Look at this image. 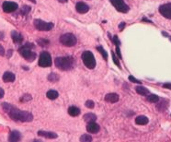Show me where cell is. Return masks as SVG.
I'll list each match as a JSON object with an SVG mask.
<instances>
[{
	"label": "cell",
	"instance_id": "cell-1",
	"mask_svg": "<svg viewBox=\"0 0 171 142\" xmlns=\"http://www.w3.org/2000/svg\"><path fill=\"white\" fill-rule=\"evenodd\" d=\"M3 110L9 115V117L17 122H31L33 120V115L25 111H21L16 106L9 103H2Z\"/></svg>",
	"mask_w": 171,
	"mask_h": 142
},
{
	"label": "cell",
	"instance_id": "cell-2",
	"mask_svg": "<svg viewBox=\"0 0 171 142\" xmlns=\"http://www.w3.org/2000/svg\"><path fill=\"white\" fill-rule=\"evenodd\" d=\"M57 68L64 71L71 70L74 66V60L72 56H62L57 57L54 61Z\"/></svg>",
	"mask_w": 171,
	"mask_h": 142
},
{
	"label": "cell",
	"instance_id": "cell-3",
	"mask_svg": "<svg viewBox=\"0 0 171 142\" xmlns=\"http://www.w3.org/2000/svg\"><path fill=\"white\" fill-rule=\"evenodd\" d=\"M34 48V45L32 44L27 43L26 44H24L23 46H21L18 50L20 54L24 57L25 60L29 61V62H32L36 59L37 55L32 51V49Z\"/></svg>",
	"mask_w": 171,
	"mask_h": 142
},
{
	"label": "cell",
	"instance_id": "cell-4",
	"mask_svg": "<svg viewBox=\"0 0 171 142\" xmlns=\"http://www.w3.org/2000/svg\"><path fill=\"white\" fill-rule=\"evenodd\" d=\"M82 60L85 64V66L89 68L93 69L96 66V59L94 57V55L89 51H85L82 54Z\"/></svg>",
	"mask_w": 171,
	"mask_h": 142
},
{
	"label": "cell",
	"instance_id": "cell-5",
	"mask_svg": "<svg viewBox=\"0 0 171 142\" xmlns=\"http://www.w3.org/2000/svg\"><path fill=\"white\" fill-rule=\"evenodd\" d=\"M77 42H78L77 37L72 33H65V34L61 35L60 37V43L63 45L67 46V47H72L75 45L77 44Z\"/></svg>",
	"mask_w": 171,
	"mask_h": 142
},
{
	"label": "cell",
	"instance_id": "cell-6",
	"mask_svg": "<svg viewBox=\"0 0 171 142\" xmlns=\"http://www.w3.org/2000/svg\"><path fill=\"white\" fill-rule=\"evenodd\" d=\"M34 26L38 31H51L53 28L54 25L52 22H44L42 20H35L34 21Z\"/></svg>",
	"mask_w": 171,
	"mask_h": 142
},
{
	"label": "cell",
	"instance_id": "cell-7",
	"mask_svg": "<svg viewBox=\"0 0 171 142\" xmlns=\"http://www.w3.org/2000/svg\"><path fill=\"white\" fill-rule=\"evenodd\" d=\"M39 66L42 67H49L52 66V57L48 52H43L40 55Z\"/></svg>",
	"mask_w": 171,
	"mask_h": 142
},
{
	"label": "cell",
	"instance_id": "cell-8",
	"mask_svg": "<svg viewBox=\"0 0 171 142\" xmlns=\"http://www.w3.org/2000/svg\"><path fill=\"white\" fill-rule=\"evenodd\" d=\"M110 3L121 13H127L130 9L123 0H110Z\"/></svg>",
	"mask_w": 171,
	"mask_h": 142
},
{
	"label": "cell",
	"instance_id": "cell-9",
	"mask_svg": "<svg viewBox=\"0 0 171 142\" xmlns=\"http://www.w3.org/2000/svg\"><path fill=\"white\" fill-rule=\"evenodd\" d=\"M159 12L166 19L171 20V3L161 5L159 7Z\"/></svg>",
	"mask_w": 171,
	"mask_h": 142
},
{
	"label": "cell",
	"instance_id": "cell-10",
	"mask_svg": "<svg viewBox=\"0 0 171 142\" xmlns=\"http://www.w3.org/2000/svg\"><path fill=\"white\" fill-rule=\"evenodd\" d=\"M17 8H18L17 4L15 2H12V1H5L2 4V8L4 10V12H6V13L14 12L17 9Z\"/></svg>",
	"mask_w": 171,
	"mask_h": 142
},
{
	"label": "cell",
	"instance_id": "cell-11",
	"mask_svg": "<svg viewBox=\"0 0 171 142\" xmlns=\"http://www.w3.org/2000/svg\"><path fill=\"white\" fill-rule=\"evenodd\" d=\"M100 126H99L98 124L95 122V121L88 123L87 126V130L89 133H91V134H96V133H98V132L100 131Z\"/></svg>",
	"mask_w": 171,
	"mask_h": 142
},
{
	"label": "cell",
	"instance_id": "cell-12",
	"mask_svg": "<svg viewBox=\"0 0 171 142\" xmlns=\"http://www.w3.org/2000/svg\"><path fill=\"white\" fill-rule=\"evenodd\" d=\"M75 9H77L78 12H79L81 14H85L89 10V7L84 2H78V3H77V6H75Z\"/></svg>",
	"mask_w": 171,
	"mask_h": 142
},
{
	"label": "cell",
	"instance_id": "cell-13",
	"mask_svg": "<svg viewBox=\"0 0 171 142\" xmlns=\"http://www.w3.org/2000/svg\"><path fill=\"white\" fill-rule=\"evenodd\" d=\"M38 135L41 136V137H43L45 138H48V139L57 138V134L54 133V132H51V131H43V130H40L39 132H38Z\"/></svg>",
	"mask_w": 171,
	"mask_h": 142
},
{
	"label": "cell",
	"instance_id": "cell-14",
	"mask_svg": "<svg viewBox=\"0 0 171 142\" xmlns=\"http://www.w3.org/2000/svg\"><path fill=\"white\" fill-rule=\"evenodd\" d=\"M11 37H12V40L15 44H20L23 42V36L20 33V32H17V31H13L11 32Z\"/></svg>",
	"mask_w": 171,
	"mask_h": 142
},
{
	"label": "cell",
	"instance_id": "cell-15",
	"mask_svg": "<svg viewBox=\"0 0 171 142\" xmlns=\"http://www.w3.org/2000/svg\"><path fill=\"white\" fill-rule=\"evenodd\" d=\"M21 139V134L17 131V130H13L10 132L9 137H8V140L11 142H16V141H20Z\"/></svg>",
	"mask_w": 171,
	"mask_h": 142
},
{
	"label": "cell",
	"instance_id": "cell-16",
	"mask_svg": "<svg viewBox=\"0 0 171 142\" xmlns=\"http://www.w3.org/2000/svg\"><path fill=\"white\" fill-rule=\"evenodd\" d=\"M105 101L107 102H110V103H115L119 101V95L117 93H108L105 96Z\"/></svg>",
	"mask_w": 171,
	"mask_h": 142
},
{
	"label": "cell",
	"instance_id": "cell-17",
	"mask_svg": "<svg viewBox=\"0 0 171 142\" xmlns=\"http://www.w3.org/2000/svg\"><path fill=\"white\" fill-rule=\"evenodd\" d=\"M16 77L15 75L12 73V72H9V71H7V72L4 73L3 77H2V79L4 82L8 83V82H13L15 80Z\"/></svg>",
	"mask_w": 171,
	"mask_h": 142
},
{
	"label": "cell",
	"instance_id": "cell-18",
	"mask_svg": "<svg viewBox=\"0 0 171 142\" xmlns=\"http://www.w3.org/2000/svg\"><path fill=\"white\" fill-rule=\"evenodd\" d=\"M149 122L148 118L144 115H139L135 118V123L139 126H144V125H147Z\"/></svg>",
	"mask_w": 171,
	"mask_h": 142
},
{
	"label": "cell",
	"instance_id": "cell-19",
	"mask_svg": "<svg viewBox=\"0 0 171 142\" xmlns=\"http://www.w3.org/2000/svg\"><path fill=\"white\" fill-rule=\"evenodd\" d=\"M135 91L138 94L142 95V96H147L148 94H150L149 91L147 90V89L144 86H138L135 88Z\"/></svg>",
	"mask_w": 171,
	"mask_h": 142
},
{
	"label": "cell",
	"instance_id": "cell-20",
	"mask_svg": "<svg viewBox=\"0 0 171 142\" xmlns=\"http://www.w3.org/2000/svg\"><path fill=\"white\" fill-rule=\"evenodd\" d=\"M68 114L74 117L78 116L80 114V109L78 107H77V106H71V107L68 108Z\"/></svg>",
	"mask_w": 171,
	"mask_h": 142
},
{
	"label": "cell",
	"instance_id": "cell-21",
	"mask_svg": "<svg viewBox=\"0 0 171 142\" xmlns=\"http://www.w3.org/2000/svg\"><path fill=\"white\" fill-rule=\"evenodd\" d=\"M84 120L87 122V123H90V122H94V121H96L97 120V116L96 115H94V114H86L84 115Z\"/></svg>",
	"mask_w": 171,
	"mask_h": 142
},
{
	"label": "cell",
	"instance_id": "cell-22",
	"mask_svg": "<svg viewBox=\"0 0 171 142\" xmlns=\"http://www.w3.org/2000/svg\"><path fill=\"white\" fill-rule=\"evenodd\" d=\"M46 96H47V98H48V99H50V100H55V99L58 98L59 93L57 92L56 91L51 90V91H49V92L46 93Z\"/></svg>",
	"mask_w": 171,
	"mask_h": 142
},
{
	"label": "cell",
	"instance_id": "cell-23",
	"mask_svg": "<svg viewBox=\"0 0 171 142\" xmlns=\"http://www.w3.org/2000/svg\"><path fill=\"white\" fill-rule=\"evenodd\" d=\"M146 100H147V102H149L156 103V102H158L159 97H158L157 95H156V94H148Z\"/></svg>",
	"mask_w": 171,
	"mask_h": 142
},
{
	"label": "cell",
	"instance_id": "cell-24",
	"mask_svg": "<svg viewBox=\"0 0 171 142\" xmlns=\"http://www.w3.org/2000/svg\"><path fill=\"white\" fill-rule=\"evenodd\" d=\"M48 79L49 81L51 82H56V81H58L59 80V76L58 75H56L54 73H52L48 76Z\"/></svg>",
	"mask_w": 171,
	"mask_h": 142
},
{
	"label": "cell",
	"instance_id": "cell-25",
	"mask_svg": "<svg viewBox=\"0 0 171 142\" xmlns=\"http://www.w3.org/2000/svg\"><path fill=\"white\" fill-rule=\"evenodd\" d=\"M97 49H98V51L100 53V54L102 55V56L104 57V59H105V60H107V59H108V54H107V52L105 51V49H104L102 46H100H100H98V47H97Z\"/></svg>",
	"mask_w": 171,
	"mask_h": 142
},
{
	"label": "cell",
	"instance_id": "cell-26",
	"mask_svg": "<svg viewBox=\"0 0 171 142\" xmlns=\"http://www.w3.org/2000/svg\"><path fill=\"white\" fill-rule=\"evenodd\" d=\"M167 102L166 101H163L162 102H160L159 104H157V110L158 111H160V112H162V111H165V110H166V108H167V106L166 105H165L164 106V104L165 103H166Z\"/></svg>",
	"mask_w": 171,
	"mask_h": 142
},
{
	"label": "cell",
	"instance_id": "cell-27",
	"mask_svg": "<svg viewBox=\"0 0 171 142\" xmlns=\"http://www.w3.org/2000/svg\"><path fill=\"white\" fill-rule=\"evenodd\" d=\"M80 141H92V137L89 135H82L80 137Z\"/></svg>",
	"mask_w": 171,
	"mask_h": 142
},
{
	"label": "cell",
	"instance_id": "cell-28",
	"mask_svg": "<svg viewBox=\"0 0 171 142\" xmlns=\"http://www.w3.org/2000/svg\"><path fill=\"white\" fill-rule=\"evenodd\" d=\"M38 44H39L41 46H46L49 44V41L48 40H45V39H40L39 41H38Z\"/></svg>",
	"mask_w": 171,
	"mask_h": 142
},
{
	"label": "cell",
	"instance_id": "cell-29",
	"mask_svg": "<svg viewBox=\"0 0 171 142\" xmlns=\"http://www.w3.org/2000/svg\"><path fill=\"white\" fill-rule=\"evenodd\" d=\"M86 106H87V108H90V109H92V108H94L95 103H94V102H93V101L89 100V101H87V102H86Z\"/></svg>",
	"mask_w": 171,
	"mask_h": 142
},
{
	"label": "cell",
	"instance_id": "cell-30",
	"mask_svg": "<svg viewBox=\"0 0 171 142\" xmlns=\"http://www.w3.org/2000/svg\"><path fill=\"white\" fill-rule=\"evenodd\" d=\"M112 59H113L114 63H115V65L118 66L121 68V66H120V62H119V60H118V57L115 56V54H114V53H112Z\"/></svg>",
	"mask_w": 171,
	"mask_h": 142
},
{
	"label": "cell",
	"instance_id": "cell-31",
	"mask_svg": "<svg viewBox=\"0 0 171 142\" xmlns=\"http://www.w3.org/2000/svg\"><path fill=\"white\" fill-rule=\"evenodd\" d=\"M30 100H31V96L30 94H24V96L21 99V102H29Z\"/></svg>",
	"mask_w": 171,
	"mask_h": 142
},
{
	"label": "cell",
	"instance_id": "cell-32",
	"mask_svg": "<svg viewBox=\"0 0 171 142\" xmlns=\"http://www.w3.org/2000/svg\"><path fill=\"white\" fill-rule=\"evenodd\" d=\"M112 42L114 43V44H115L116 46H119L120 45V40H119V38H118V36H116V35H115V36H114L113 38H112Z\"/></svg>",
	"mask_w": 171,
	"mask_h": 142
},
{
	"label": "cell",
	"instance_id": "cell-33",
	"mask_svg": "<svg viewBox=\"0 0 171 142\" xmlns=\"http://www.w3.org/2000/svg\"><path fill=\"white\" fill-rule=\"evenodd\" d=\"M30 7L24 6V7L22 8V9H21V14H27V13L30 12Z\"/></svg>",
	"mask_w": 171,
	"mask_h": 142
},
{
	"label": "cell",
	"instance_id": "cell-34",
	"mask_svg": "<svg viewBox=\"0 0 171 142\" xmlns=\"http://www.w3.org/2000/svg\"><path fill=\"white\" fill-rule=\"evenodd\" d=\"M129 79L131 81V82H135V83H138V84H141V81L140 80H137L135 78H134V77H132V76H130L129 77Z\"/></svg>",
	"mask_w": 171,
	"mask_h": 142
},
{
	"label": "cell",
	"instance_id": "cell-35",
	"mask_svg": "<svg viewBox=\"0 0 171 142\" xmlns=\"http://www.w3.org/2000/svg\"><path fill=\"white\" fill-rule=\"evenodd\" d=\"M116 53H117V56L119 58H122V54H121V50L119 48V46H116Z\"/></svg>",
	"mask_w": 171,
	"mask_h": 142
},
{
	"label": "cell",
	"instance_id": "cell-36",
	"mask_svg": "<svg viewBox=\"0 0 171 142\" xmlns=\"http://www.w3.org/2000/svg\"><path fill=\"white\" fill-rule=\"evenodd\" d=\"M163 87L166 88V89H169V90H171V83H165L163 85Z\"/></svg>",
	"mask_w": 171,
	"mask_h": 142
},
{
	"label": "cell",
	"instance_id": "cell-37",
	"mask_svg": "<svg viewBox=\"0 0 171 142\" xmlns=\"http://www.w3.org/2000/svg\"><path fill=\"white\" fill-rule=\"evenodd\" d=\"M4 94H5V92H4V90L2 88H0V99L1 98H3L4 97Z\"/></svg>",
	"mask_w": 171,
	"mask_h": 142
},
{
	"label": "cell",
	"instance_id": "cell-38",
	"mask_svg": "<svg viewBox=\"0 0 171 142\" xmlns=\"http://www.w3.org/2000/svg\"><path fill=\"white\" fill-rule=\"evenodd\" d=\"M4 54H5V51H4V48L0 45V56H4Z\"/></svg>",
	"mask_w": 171,
	"mask_h": 142
},
{
	"label": "cell",
	"instance_id": "cell-39",
	"mask_svg": "<svg viewBox=\"0 0 171 142\" xmlns=\"http://www.w3.org/2000/svg\"><path fill=\"white\" fill-rule=\"evenodd\" d=\"M124 27H125V23H124V22H122V23H121V24L119 25V28H120V31H122Z\"/></svg>",
	"mask_w": 171,
	"mask_h": 142
},
{
	"label": "cell",
	"instance_id": "cell-40",
	"mask_svg": "<svg viewBox=\"0 0 171 142\" xmlns=\"http://www.w3.org/2000/svg\"><path fill=\"white\" fill-rule=\"evenodd\" d=\"M57 1H59L60 3H65V2L68 1V0H57Z\"/></svg>",
	"mask_w": 171,
	"mask_h": 142
},
{
	"label": "cell",
	"instance_id": "cell-41",
	"mask_svg": "<svg viewBox=\"0 0 171 142\" xmlns=\"http://www.w3.org/2000/svg\"><path fill=\"white\" fill-rule=\"evenodd\" d=\"M30 1H31V2H32V3H34V4L36 3V0H30Z\"/></svg>",
	"mask_w": 171,
	"mask_h": 142
},
{
	"label": "cell",
	"instance_id": "cell-42",
	"mask_svg": "<svg viewBox=\"0 0 171 142\" xmlns=\"http://www.w3.org/2000/svg\"><path fill=\"white\" fill-rule=\"evenodd\" d=\"M169 39H170V41H171V37H169Z\"/></svg>",
	"mask_w": 171,
	"mask_h": 142
}]
</instances>
